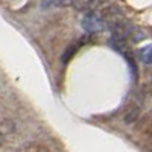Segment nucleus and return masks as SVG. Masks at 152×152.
Masks as SVG:
<instances>
[{
    "label": "nucleus",
    "mask_w": 152,
    "mask_h": 152,
    "mask_svg": "<svg viewBox=\"0 0 152 152\" xmlns=\"http://www.w3.org/2000/svg\"><path fill=\"white\" fill-rule=\"evenodd\" d=\"M105 26L104 20L100 18V15L97 14V11H91V12H87L82 18V28L88 32V34H93V32H99L102 31Z\"/></svg>",
    "instance_id": "obj_1"
},
{
    "label": "nucleus",
    "mask_w": 152,
    "mask_h": 152,
    "mask_svg": "<svg viewBox=\"0 0 152 152\" xmlns=\"http://www.w3.org/2000/svg\"><path fill=\"white\" fill-rule=\"evenodd\" d=\"M73 6L81 11V12H91V11H96V6L99 5V0H73Z\"/></svg>",
    "instance_id": "obj_2"
},
{
    "label": "nucleus",
    "mask_w": 152,
    "mask_h": 152,
    "mask_svg": "<svg viewBox=\"0 0 152 152\" xmlns=\"http://www.w3.org/2000/svg\"><path fill=\"white\" fill-rule=\"evenodd\" d=\"M138 58H140L142 62L151 66L152 64V44L145 46V47H142L140 50H138Z\"/></svg>",
    "instance_id": "obj_3"
},
{
    "label": "nucleus",
    "mask_w": 152,
    "mask_h": 152,
    "mask_svg": "<svg viewBox=\"0 0 152 152\" xmlns=\"http://www.w3.org/2000/svg\"><path fill=\"white\" fill-rule=\"evenodd\" d=\"M137 117H138V108H137V107H129L128 110L125 111L123 120H125L126 123H132V122H135Z\"/></svg>",
    "instance_id": "obj_4"
},
{
    "label": "nucleus",
    "mask_w": 152,
    "mask_h": 152,
    "mask_svg": "<svg viewBox=\"0 0 152 152\" xmlns=\"http://www.w3.org/2000/svg\"><path fill=\"white\" fill-rule=\"evenodd\" d=\"M73 0H43V6H61V5H69Z\"/></svg>",
    "instance_id": "obj_5"
},
{
    "label": "nucleus",
    "mask_w": 152,
    "mask_h": 152,
    "mask_svg": "<svg viewBox=\"0 0 152 152\" xmlns=\"http://www.w3.org/2000/svg\"><path fill=\"white\" fill-rule=\"evenodd\" d=\"M76 50H78V46H76V44H73V46H70L67 50H66V52H64V55H62V62H64V64H66V62H69V59L75 55V52H76Z\"/></svg>",
    "instance_id": "obj_6"
},
{
    "label": "nucleus",
    "mask_w": 152,
    "mask_h": 152,
    "mask_svg": "<svg viewBox=\"0 0 152 152\" xmlns=\"http://www.w3.org/2000/svg\"><path fill=\"white\" fill-rule=\"evenodd\" d=\"M26 152H46L43 148H29Z\"/></svg>",
    "instance_id": "obj_7"
},
{
    "label": "nucleus",
    "mask_w": 152,
    "mask_h": 152,
    "mask_svg": "<svg viewBox=\"0 0 152 152\" xmlns=\"http://www.w3.org/2000/svg\"><path fill=\"white\" fill-rule=\"evenodd\" d=\"M0 143H2V135H0Z\"/></svg>",
    "instance_id": "obj_8"
}]
</instances>
